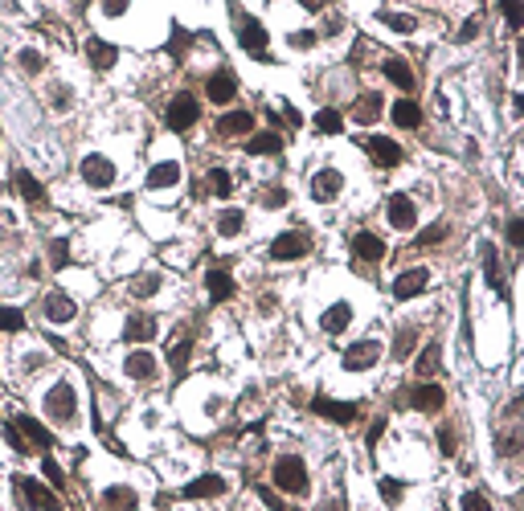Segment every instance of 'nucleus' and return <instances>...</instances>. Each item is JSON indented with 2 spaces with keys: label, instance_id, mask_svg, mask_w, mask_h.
I'll return each instance as SVG.
<instances>
[{
  "label": "nucleus",
  "instance_id": "f257e3e1",
  "mask_svg": "<svg viewBox=\"0 0 524 511\" xmlns=\"http://www.w3.org/2000/svg\"><path fill=\"white\" fill-rule=\"evenodd\" d=\"M270 479H275V487L283 491V495H308V466L295 454H283L275 463V470H270Z\"/></svg>",
  "mask_w": 524,
  "mask_h": 511
},
{
  "label": "nucleus",
  "instance_id": "f03ea898",
  "mask_svg": "<svg viewBox=\"0 0 524 511\" xmlns=\"http://www.w3.org/2000/svg\"><path fill=\"white\" fill-rule=\"evenodd\" d=\"M46 413L53 421H74V413H78V393H74V385L58 380V385L49 389L46 393Z\"/></svg>",
  "mask_w": 524,
  "mask_h": 511
},
{
  "label": "nucleus",
  "instance_id": "7ed1b4c3",
  "mask_svg": "<svg viewBox=\"0 0 524 511\" xmlns=\"http://www.w3.org/2000/svg\"><path fill=\"white\" fill-rule=\"evenodd\" d=\"M308 250H311V241H308V233H299V230H287L270 241V258L275 262H299V258H308Z\"/></svg>",
  "mask_w": 524,
  "mask_h": 511
},
{
  "label": "nucleus",
  "instance_id": "20e7f679",
  "mask_svg": "<svg viewBox=\"0 0 524 511\" xmlns=\"http://www.w3.org/2000/svg\"><path fill=\"white\" fill-rule=\"evenodd\" d=\"M377 360H381V344H377V340H360V344H348V348H344V356H340L344 372H365V369H373Z\"/></svg>",
  "mask_w": 524,
  "mask_h": 511
},
{
  "label": "nucleus",
  "instance_id": "39448f33",
  "mask_svg": "<svg viewBox=\"0 0 524 511\" xmlns=\"http://www.w3.org/2000/svg\"><path fill=\"white\" fill-rule=\"evenodd\" d=\"M197 115H201V111H197V98H192V94H176L164 111V123L172 131H189L192 123H197Z\"/></svg>",
  "mask_w": 524,
  "mask_h": 511
},
{
  "label": "nucleus",
  "instance_id": "423d86ee",
  "mask_svg": "<svg viewBox=\"0 0 524 511\" xmlns=\"http://www.w3.org/2000/svg\"><path fill=\"white\" fill-rule=\"evenodd\" d=\"M82 180L91 188H111L115 185V164L107 160V156H98V152L82 156Z\"/></svg>",
  "mask_w": 524,
  "mask_h": 511
},
{
  "label": "nucleus",
  "instance_id": "0eeeda50",
  "mask_svg": "<svg viewBox=\"0 0 524 511\" xmlns=\"http://www.w3.org/2000/svg\"><path fill=\"white\" fill-rule=\"evenodd\" d=\"M426 286H430V270L414 266V270H405V274L393 279V299H418Z\"/></svg>",
  "mask_w": 524,
  "mask_h": 511
},
{
  "label": "nucleus",
  "instance_id": "6e6552de",
  "mask_svg": "<svg viewBox=\"0 0 524 511\" xmlns=\"http://www.w3.org/2000/svg\"><path fill=\"white\" fill-rule=\"evenodd\" d=\"M385 217H389V225H393V230H414V221H418V213H414V201H410L405 192H393V197H389V205H385Z\"/></svg>",
  "mask_w": 524,
  "mask_h": 511
},
{
  "label": "nucleus",
  "instance_id": "1a4fd4ad",
  "mask_svg": "<svg viewBox=\"0 0 524 511\" xmlns=\"http://www.w3.org/2000/svg\"><path fill=\"white\" fill-rule=\"evenodd\" d=\"M311 409H315L320 418H328V421H340V425H348V421L360 413L353 401H332V397H315V401H311Z\"/></svg>",
  "mask_w": 524,
  "mask_h": 511
},
{
  "label": "nucleus",
  "instance_id": "9d476101",
  "mask_svg": "<svg viewBox=\"0 0 524 511\" xmlns=\"http://www.w3.org/2000/svg\"><path fill=\"white\" fill-rule=\"evenodd\" d=\"M205 94H209V102H217V107H225L234 94H238V74L234 70H217L214 78H209V86H205Z\"/></svg>",
  "mask_w": 524,
  "mask_h": 511
},
{
  "label": "nucleus",
  "instance_id": "9b49d317",
  "mask_svg": "<svg viewBox=\"0 0 524 511\" xmlns=\"http://www.w3.org/2000/svg\"><path fill=\"white\" fill-rule=\"evenodd\" d=\"M46 319L49 324H70L74 315H78V307H74V299L66 295V291H53V295H46Z\"/></svg>",
  "mask_w": 524,
  "mask_h": 511
},
{
  "label": "nucleus",
  "instance_id": "f8f14e48",
  "mask_svg": "<svg viewBox=\"0 0 524 511\" xmlns=\"http://www.w3.org/2000/svg\"><path fill=\"white\" fill-rule=\"evenodd\" d=\"M242 49L250 53V58H266V29H262V21H242V33H238Z\"/></svg>",
  "mask_w": 524,
  "mask_h": 511
},
{
  "label": "nucleus",
  "instance_id": "ddd939ff",
  "mask_svg": "<svg viewBox=\"0 0 524 511\" xmlns=\"http://www.w3.org/2000/svg\"><path fill=\"white\" fill-rule=\"evenodd\" d=\"M340 188H344V176H340L336 168H324V172H315V180H311V197H315V201H336Z\"/></svg>",
  "mask_w": 524,
  "mask_h": 511
},
{
  "label": "nucleus",
  "instance_id": "4468645a",
  "mask_svg": "<svg viewBox=\"0 0 524 511\" xmlns=\"http://www.w3.org/2000/svg\"><path fill=\"white\" fill-rule=\"evenodd\" d=\"M225 491V479L221 474H201V479H192V483H185V499H217Z\"/></svg>",
  "mask_w": 524,
  "mask_h": 511
},
{
  "label": "nucleus",
  "instance_id": "2eb2a0df",
  "mask_svg": "<svg viewBox=\"0 0 524 511\" xmlns=\"http://www.w3.org/2000/svg\"><path fill=\"white\" fill-rule=\"evenodd\" d=\"M365 147H369L373 164H381V168H398V164H402V147H398L393 140H385V135H373Z\"/></svg>",
  "mask_w": 524,
  "mask_h": 511
},
{
  "label": "nucleus",
  "instance_id": "dca6fc26",
  "mask_svg": "<svg viewBox=\"0 0 524 511\" xmlns=\"http://www.w3.org/2000/svg\"><path fill=\"white\" fill-rule=\"evenodd\" d=\"M443 401H447V393H443L438 385H418V389L410 393V405H414L418 413H438Z\"/></svg>",
  "mask_w": 524,
  "mask_h": 511
},
{
  "label": "nucleus",
  "instance_id": "f3484780",
  "mask_svg": "<svg viewBox=\"0 0 524 511\" xmlns=\"http://www.w3.org/2000/svg\"><path fill=\"white\" fill-rule=\"evenodd\" d=\"M385 111V98L377 91H369V94H360L357 98V107H353V119H357L360 127H369V123H377Z\"/></svg>",
  "mask_w": 524,
  "mask_h": 511
},
{
  "label": "nucleus",
  "instance_id": "a211bd4d",
  "mask_svg": "<svg viewBox=\"0 0 524 511\" xmlns=\"http://www.w3.org/2000/svg\"><path fill=\"white\" fill-rule=\"evenodd\" d=\"M86 58H91L95 70H111V66L119 62V49L111 46V41H103V37H91V41H86Z\"/></svg>",
  "mask_w": 524,
  "mask_h": 511
},
{
  "label": "nucleus",
  "instance_id": "6ab92c4d",
  "mask_svg": "<svg viewBox=\"0 0 524 511\" xmlns=\"http://www.w3.org/2000/svg\"><path fill=\"white\" fill-rule=\"evenodd\" d=\"M176 180H181V164L176 160H160L148 172V188H172Z\"/></svg>",
  "mask_w": 524,
  "mask_h": 511
},
{
  "label": "nucleus",
  "instance_id": "aec40b11",
  "mask_svg": "<svg viewBox=\"0 0 524 511\" xmlns=\"http://www.w3.org/2000/svg\"><path fill=\"white\" fill-rule=\"evenodd\" d=\"M17 430H21V434H25L29 442H33L37 450H49V446H53V434H49V430L41 425V421H33L29 413H21V418H17Z\"/></svg>",
  "mask_w": 524,
  "mask_h": 511
},
{
  "label": "nucleus",
  "instance_id": "412c9836",
  "mask_svg": "<svg viewBox=\"0 0 524 511\" xmlns=\"http://www.w3.org/2000/svg\"><path fill=\"white\" fill-rule=\"evenodd\" d=\"M320 324H324V331H328V336H340L344 327L353 324V307H348V303H332V307L324 311V319H320Z\"/></svg>",
  "mask_w": 524,
  "mask_h": 511
},
{
  "label": "nucleus",
  "instance_id": "4be33fe9",
  "mask_svg": "<svg viewBox=\"0 0 524 511\" xmlns=\"http://www.w3.org/2000/svg\"><path fill=\"white\" fill-rule=\"evenodd\" d=\"M127 376H131V380H152V376H156V356H152V352H131V356H127Z\"/></svg>",
  "mask_w": 524,
  "mask_h": 511
},
{
  "label": "nucleus",
  "instance_id": "5701e85b",
  "mask_svg": "<svg viewBox=\"0 0 524 511\" xmlns=\"http://www.w3.org/2000/svg\"><path fill=\"white\" fill-rule=\"evenodd\" d=\"M353 250H357V258H365V262H381L385 241L377 233H357V237H353Z\"/></svg>",
  "mask_w": 524,
  "mask_h": 511
},
{
  "label": "nucleus",
  "instance_id": "b1692460",
  "mask_svg": "<svg viewBox=\"0 0 524 511\" xmlns=\"http://www.w3.org/2000/svg\"><path fill=\"white\" fill-rule=\"evenodd\" d=\"M123 336H127L131 344H143V340H152V336H156V319H152V315H127Z\"/></svg>",
  "mask_w": 524,
  "mask_h": 511
},
{
  "label": "nucleus",
  "instance_id": "393cba45",
  "mask_svg": "<svg viewBox=\"0 0 524 511\" xmlns=\"http://www.w3.org/2000/svg\"><path fill=\"white\" fill-rule=\"evenodd\" d=\"M221 135H246V131H254V115L250 111H230V115H221Z\"/></svg>",
  "mask_w": 524,
  "mask_h": 511
},
{
  "label": "nucleus",
  "instance_id": "a878e982",
  "mask_svg": "<svg viewBox=\"0 0 524 511\" xmlns=\"http://www.w3.org/2000/svg\"><path fill=\"white\" fill-rule=\"evenodd\" d=\"M205 286H209V299L214 303H225L234 295V279H230L225 270H209V274H205Z\"/></svg>",
  "mask_w": 524,
  "mask_h": 511
},
{
  "label": "nucleus",
  "instance_id": "bb28decb",
  "mask_svg": "<svg viewBox=\"0 0 524 511\" xmlns=\"http://www.w3.org/2000/svg\"><path fill=\"white\" fill-rule=\"evenodd\" d=\"M17 487H21V495L29 499V503H41V507H58V495H53V491H46L41 483H33V479H17Z\"/></svg>",
  "mask_w": 524,
  "mask_h": 511
},
{
  "label": "nucleus",
  "instance_id": "cd10ccee",
  "mask_svg": "<svg viewBox=\"0 0 524 511\" xmlns=\"http://www.w3.org/2000/svg\"><path fill=\"white\" fill-rule=\"evenodd\" d=\"M17 188H21V197L29 205H46V188H41V180L33 172H17Z\"/></svg>",
  "mask_w": 524,
  "mask_h": 511
},
{
  "label": "nucleus",
  "instance_id": "c85d7f7f",
  "mask_svg": "<svg viewBox=\"0 0 524 511\" xmlns=\"http://www.w3.org/2000/svg\"><path fill=\"white\" fill-rule=\"evenodd\" d=\"M246 152H250V156H279V152H283V140H279L275 131H262V135H254V140L246 143Z\"/></svg>",
  "mask_w": 524,
  "mask_h": 511
},
{
  "label": "nucleus",
  "instance_id": "c756f323",
  "mask_svg": "<svg viewBox=\"0 0 524 511\" xmlns=\"http://www.w3.org/2000/svg\"><path fill=\"white\" fill-rule=\"evenodd\" d=\"M385 78H389L393 86H402V91H414V70L405 66L402 58H389V62H385Z\"/></svg>",
  "mask_w": 524,
  "mask_h": 511
},
{
  "label": "nucleus",
  "instance_id": "7c9ffc66",
  "mask_svg": "<svg viewBox=\"0 0 524 511\" xmlns=\"http://www.w3.org/2000/svg\"><path fill=\"white\" fill-rule=\"evenodd\" d=\"M393 123H398V127H410V131H414V127L422 123V107H418V102H410V98L393 102Z\"/></svg>",
  "mask_w": 524,
  "mask_h": 511
},
{
  "label": "nucleus",
  "instance_id": "2f4dec72",
  "mask_svg": "<svg viewBox=\"0 0 524 511\" xmlns=\"http://www.w3.org/2000/svg\"><path fill=\"white\" fill-rule=\"evenodd\" d=\"M189 352H192L189 331H176V344L168 348V364H172L176 372H185V364H189Z\"/></svg>",
  "mask_w": 524,
  "mask_h": 511
},
{
  "label": "nucleus",
  "instance_id": "473e14b6",
  "mask_svg": "<svg viewBox=\"0 0 524 511\" xmlns=\"http://www.w3.org/2000/svg\"><path fill=\"white\" fill-rule=\"evenodd\" d=\"M483 279H487V286H492V291H500V295H504L500 258H496V250H492V246H483Z\"/></svg>",
  "mask_w": 524,
  "mask_h": 511
},
{
  "label": "nucleus",
  "instance_id": "72a5a7b5",
  "mask_svg": "<svg viewBox=\"0 0 524 511\" xmlns=\"http://www.w3.org/2000/svg\"><path fill=\"white\" fill-rule=\"evenodd\" d=\"M242 225H246V213L242 209H225L217 217V233H221V237H238Z\"/></svg>",
  "mask_w": 524,
  "mask_h": 511
},
{
  "label": "nucleus",
  "instance_id": "f704fd0d",
  "mask_svg": "<svg viewBox=\"0 0 524 511\" xmlns=\"http://www.w3.org/2000/svg\"><path fill=\"white\" fill-rule=\"evenodd\" d=\"M438 356H443V352H438V344H426V348H422V356H418V364H414V369H418V376H422V380H426V376H434V372H438Z\"/></svg>",
  "mask_w": 524,
  "mask_h": 511
},
{
  "label": "nucleus",
  "instance_id": "c9c22d12",
  "mask_svg": "<svg viewBox=\"0 0 524 511\" xmlns=\"http://www.w3.org/2000/svg\"><path fill=\"white\" fill-rule=\"evenodd\" d=\"M315 127H320L324 135H336V131H344V119H340V111L324 107V111H315Z\"/></svg>",
  "mask_w": 524,
  "mask_h": 511
},
{
  "label": "nucleus",
  "instance_id": "e433bc0d",
  "mask_svg": "<svg viewBox=\"0 0 524 511\" xmlns=\"http://www.w3.org/2000/svg\"><path fill=\"white\" fill-rule=\"evenodd\" d=\"M209 192H214V197H221V201H225V197L234 192V176H230L225 168H214V172H209Z\"/></svg>",
  "mask_w": 524,
  "mask_h": 511
},
{
  "label": "nucleus",
  "instance_id": "4c0bfd02",
  "mask_svg": "<svg viewBox=\"0 0 524 511\" xmlns=\"http://www.w3.org/2000/svg\"><path fill=\"white\" fill-rule=\"evenodd\" d=\"M160 291V274H140V279H131V295L136 299H152Z\"/></svg>",
  "mask_w": 524,
  "mask_h": 511
},
{
  "label": "nucleus",
  "instance_id": "58836bf2",
  "mask_svg": "<svg viewBox=\"0 0 524 511\" xmlns=\"http://www.w3.org/2000/svg\"><path fill=\"white\" fill-rule=\"evenodd\" d=\"M385 29H393V33H414L418 29V21L410 17V13H381Z\"/></svg>",
  "mask_w": 524,
  "mask_h": 511
},
{
  "label": "nucleus",
  "instance_id": "ea45409f",
  "mask_svg": "<svg viewBox=\"0 0 524 511\" xmlns=\"http://www.w3.org/2000/svg\"><path fill=\"white\" fill-rule=\"evenodd\" d=\"M447 233H451V225H447V221H438V225H430V230L418 233V241H414V246H418V250H426V246H438V241H443Z\"/></svg>",
  "mask_w": 524,
  "mask_h": 511
},
{
  "label": "nucleus",
  "instance_id": "a19ab883",
  "mask_svg": "<svg viewBox=\"0 0 524 511\" xmlns=\"http://www.w3.org/2000/svg\"><path fill=\"white\" fill-rule=\"evenodd\" d=\"M103 503H111V507H136V491L131 487H111L103 495Z\"/></svg>",
  "mask_w": 524,
  "mask_h": 511
},
{
  "label": "nucleus",
  "instance_id": "79ce46f5",
  "mask_svg": "<svg viewBox=\"0 0 524 511\" xmlns=\"http://www.w3.org/2000/svg\"><path fill=\"white\" fill-rule=\"evenodd\" d=\"M504 17H508V29H520L524 25V0H500Z\"/></svg>",
  "mask_w": 524,
  "mask_h": 511
},
{
  "label": "nucleus",
  "instance_id": "37998d69",
  "mask_svg": "<svg viewBox=\"0 0 524 511\" xmlns=\"http://www.w3.org/2000/svg\"><path fill=\"white\" fill-rule=\"evenodd\" d=\"M25 327V315L17 307H0V331H21Z\"/></svg>",
  "mask_w": 524,
  "mask_h": 511
},
{
  "label": "nucleus",
  "instance_id": "c03bdc74",
  "mask_svg": "<svg viewBox=\"0 0 524 511\" xmlns=\"http://www.w3.org/2000/svg\"><path fill=\"white\" fill-rule=\"evenodd\" d=\"M4 438H8V446H13L17 454H29V438H25L17 425H4Z\"/></svg>",
  "mask_w": 524,
  "mask_h": 511
},
{
  "label": "nucleus",
  "instance_id": "a18cd8bd",
  "mask_svg": "<svg viewBox=\"0 0 524 511\" xmlns=\"http://www.w3.org/2000/svg\"><path fill=\"white\" fill-rule=\"evenodd\" d=\"M287 205V188H266L262 192V209H283Z\"/></svg>",
  "mask_w": 524,
  "mask_h": 511
},
{
  "label": "nucleus",
  "instance_id": "49530a36",
  "mask_svg": "<svg viewBox=\"0 0 524 511\" xmlns=\"http://www.w3.org/2000/svg\"><path fill=\"white\" fill-rule=\"evenodd\" d=\"M414 340H418V331L405 327L402 336H398V344H393V356H410V352H414Z\"/></svg>",
  "mask_w": 524,
  "mask_h": 511
},
{
  "label": "nucleus",
  "instance_id": "de8ad7c7",
  "mask_svg": "<svg viewBox=\"0 0 524 511\" xmlns=\"http://www.w3.org/2000/svg\"><path fill=\"white\" fill-rule=\"evenodd\" d=\"M49 262H53V270H62V266L70 262V246H66V241H53V246H49Z\"/></svg>",
  "mask_w": 524,
  "mask_h": 511
},
{
  "label": "nucleus",
  "instance_id": "09e8293b",
  "mask_svg": "<svg viewBox=\"0 0 524 511\" xmlns=\"http://www.w3.org/2000/svg\"><path fill=\"white\" fill-rule=\"evenodd\" d=\"M377 491H381L385 503H398V499H402V483H393V479H381V483H377Z\"/></svg>",
  "mask_w": 524,
  "mask_h": 511
},
{
  "label": "nucleus",
  "instance_id": "8fccbe9b",
  "mask_svg": "<svg viewBox=\"0 0 524 511\" xmlns=\"http://www.w3.org/2000/svg\"><path fill=\"white\" fill-rule=\"evenodd\" d=\"M41 470H46V479L53 483V487H66V474H62V466L53 463V458H46V463H41Z\"/></svg>",
  "mask_w": 524,
  "mask_h": 511
},
{
  "label": "nucleus",
  "instance_id": "3c124183",
  "mask_svg": "<svg viewBox=\"0 0 524 511\" xmlns=\"http://www.w3.org/2000/svg\"><path fill=\"white\" fill-rule=\"evenodd\" d=\"M21 66H25V70H33V74H37L41 66H46V58H41L37 49H25V53H21Z\"/></svg>",
  "mask_w": 524,
  "mask_h": 511
},
{
  "label": "nucleus",
  "instance_id": "603ef678",
  "mask_svg": "<svg viewBox=\"0 0 524 511\" xmlns=\"http://www.w3.org/2000/svg\"><path fill=\"white\" fill-rule=\"evenodd\" d=\"M508 241H512V246H524V217H512V221H508Z\"/></svg>",
  "mask_w": 524,
  "mask_h": 511
},
{
  "label": "nucleus",
  "instance_id": "864d4df0",
  "mask_svg": "<svg viewBox=\"0 0 524 511\" xmlns=\"http://www.w3.org/2000/svg\"><path fill=\"white\" fill-rule=\"evenodd\" d=\"M438 450H443V454H454V430H451V425L438 430Z\"/></svg>",
  "mask_w": 524,
  "mask_h": 511
},
{
  "label": "nucleus",
  "instance_id": "5fc2aeb1",
  "mask_svg": "<svg viewBox=\"0 0 524 511\" xmlns=\"http://www.w3.org/2000/svg\"><path fill=\"white\" fill-rule=\"evenodd\" d=\"M291 46H295V49H311V46H315V33H311V29H303V33H291Z\"/></svg>",
  "mask_w": 524,
  "mask_h": 511
},
{
  "label": "nucleus",
  "instance_id": "6e6d98bb",
  "mask_svg": "<svg viewBox=\"0 0 524 511\" xmlns=\"http://www.w3.org/2000/svg\"><path fill=\"white\" fill-rule=\"evenodd\" d=\"M127 4H131V0H103V13H107V17H123Z\"/></svg>",
  "mask_w": 524,
  "mask_h": 511
},
{
  "label": "nucleus",
  "instance_id": "4d7b16f0",
  "mask_svg": "<svg viewBox=\"0 0 524 511\" xmlns=\"http://www.w3.org/2000/svg\"><path fill=\"white\" fill-rule=\"evenodd\" d=\"M476 37H479V17H471V21L459 29V41H476Z\"/></svg>",
  "mask_w": 524,
  "mask_h": 511
},
{
  "label": "nucleus",
  "instance_id": "13d9d810",
  "mask_svg": "<svg viewBox=\"0 0 524 511\" xmlns=\"http://www.w3.org/2000/svg\"><path fill=\"white\" fill-rule=\"evenodd\" d=\"M185 41H189V37H185V29H172V46H168V53H181V49H185Z\"/></svg>",
  "mask_w": 524,
  "mask_h": 511
},
{
  "label": "nucleus",
  "instance_id": "bf43d9fd",
  "mask_svg": "<svg viewBox=\"0 0 524 511\" xmlns=\"http://www.w3.org/2000/svg\"><path fill=\"white\" fill-rule=\"evenodd\" d=\"M381 434H385V418H377L373 425H369V446H373V442L381 438Z\"/></svg>",
  "mask_w": 524,
  "mask_h": 511
},
{
  "label": "nucleus",
  "instance_id": "052dcab7",
  "mask_svg": "<svg viewBox=\"0 0 524 511\" xmlns=\"http://www.w3.org/2000/svg\"><path fill=\"white\" fill-rule=\"evenodd\" d=\"M463 507H487V499H483V495H476V491H471V495H463Z\"/></svg>",
  "mask_w": 524,
  "mask_h": 511
},
{
  "label": "nucleus",
  "instance_id": "680f3d73",
  "mask_svg": "<svg viewBox=\"0 0 524 511\" xmlns=\"http://www.w3.org/2000/svg\"><path fill=\"white\" fill-rule=\"evenodd\" d=\"M53 102H58V107H70V91H53Z\"/></svg>",
  "mask_w": 524,
  "mask_h": 511
},
{
  "label": "nucleus",
  "instance_id": "e2e57ef3",
  "mask_svg": "<svg viewBox=\"0 0 524 511\" xmlns=\"http://www.w3.org/2000/svg\"><path fill=\"white\" fill-rule=\"evenodd\" d=\"M299 4H303L308 13H320V8H324V0H299Z\"/></svg>",
  "mask_w": 524,
  "mask_h": 511
}]
</instances>
